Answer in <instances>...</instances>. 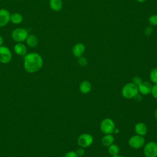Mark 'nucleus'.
<instances>
[{"mask_svg":"<svg viewBox=\"0 0 157 157\" xmlns=\"http://www.w3.org/2000/svg\"><path fill=\"white\" fill-rule=\"evenodd\" d=\"M42 65V58L37 53H29L25 55L24 58V67L28 72H35L39 70Z\"/></svg>","mask_w":157,"mask_h":157,"instance_id":"obj_1","label":"nucleus"},{"mask_svg":"<svg viewBox=\"0 0 157 157\" xmlns=\"http://www.w3.org/2000/svg\"><path fill=\"white\" fill-rule=\"evenodd\" d=\"M139 90L137 85L132 82L126 84L122 88V96L126 99H131L138 95Z\"/></svg>","mask_w":157,"mask_h":157,"instance_id":"obj_2","label":"nucleus"},{"mask_svg":"<svg viewBox=\"0 0 157 157\" xmlns=\"http://www.w3.org/2000/svg\"><path fill=\"white\" fill-rule=\"evenodd\" d=\"M28 35V31L22 28H16L12 32V37L17 43H21L25 41Z\"/></svg>","mask_w":157,"mask_h":157,"instance_id":"obj_3","label":"nucleus"},{"mask_svg":"<svg viewBox=\"0 0 157 157\" xmlns=\"http://www.w3.org/2000/svg\"><path fill=\"white\" fill-rule=\"evenodd\" d=\"M115 128V124L114 121L110 118L104 119L100 125L101 131L105 134H112L114 132Z\"/></svg>","mask_w":157,"mask_h":157,"instance_id":"obj_4","label":"nucleus"},{"mask_svg":"<svg viewBox=\"0 0 157 157\" xmlns=\"http://www.w3.org/2000/svg\"><path fill=\"white\" fill-rule=\"evenodd\" d=\"M144 154L146 157H157V143L149 142L144 148Z\"/></svg>","mask_w":157,"mask_h":157,"instance_id":"obj_5","label":"nucleus"},{"mask_svg":"<svg viewBox=\"0 0 157 157\" xmlns=\"http://www.w3.org/2000/svg\"><path fill=\"white\" fill-rule=\"evenodd\" d=\"M145 139L144 136L140 135H135L130 137L128 140L129 145L135 149H138L142 147L145 145Z\"/></svg>","mask_w":157,"mask_h":157,"instance_id":"obj_6","label":"nucleus"},{"mask_svg":"<svg viewBox=\"0 0 157 157\" xmlns=\"http://www.w3.org/2000/svg\"><path fill=\"white\" fill-rule=\"evenodd\" d=\"M93 137L88 133H84L80 135L77 139L78 145L82 148H86L90 147L93 143Z\"/></svg>","mask_w":157,"mask_h":157,"instance_id":"obj_7","label":"nucleus"},{"mask_svg":"<svg viewBox=\"0 0 157 157\" xmlns=\"http://www.w3.org/2000/svg\"><path fill=\"white\" fill-rule=\"evenodd\" d=\"M12 59V53L9 48L5 46H0V62L7 64Z\"/></svg>","mask_w":157,"mask_h":157,"instance_id":"obj_8","label":"nucleus"},{"mask_svg":"<svg viewBox=\"0 0 157 157\" xmlns=\"http://www.w3.org/2000/svg\"><path fill=\"white\" fill-rule=\"evenodd\" d=\"M10 12L5 9H0V27L6 26L10 21Z\"/></svg>","mask_w":157,"mask_h":157,"instance_id":"obj_9","label":"nucleus"},{"mask_svg":"<svg viewBox=\"0 0 157 157\" xmlns=\"http://www.w3.org/2000/svg\"><path fill=\"white\" fill-rule=\"evenodd\" d=\"M151 84L147 81L142 82L138 86V90L139 92H140L142 94L144 95H147L150 93H151V88H152Z\"/></svg>","mask_w":157,"mask_h":157,"instance_id":"obj_10","label":"nucleus"},{"mask_svg":"<svg viewBox=\"0 0 157 157\" xmlns=\"http://www.w3.org/2000/svg\"><path fill=\"white\" fill-rule=\"evenodd\" d=\"M85 50V45L82 43H78L75 44L72 48V53L75 57L78 58L82 56Z\"/></svg>","mask_w":157,"mask_h":157,"instance_id":"obj_11","label":"nucleus"},{"mask_svg":"<svg viewBox=\"0 0 157 157\" xmlns=\"http://www.w3.org/2000/svg\"><path fill=\"white\" fill-rule=\"evenodd\" d=\"M135 131L137 134L140 136H145L147 132V128L145 123H138L135 125Z\"/></svg>","mask_w":157,"mask_h":157,"instance_id":"obj_12","label":"nucleus"},{"mask_svg":"<svg viewBox=\"0 0 157 157\" xmlns=\"http://www.w3.org/2000/svg\"><path fill=\"white\" fill-rule=\"evenodd\" d=\"M49 6L52 10L58 12L63 8V2L61 0H50Z\"/></svg>","mask_w":157,"mask_h":157,"instance_id":"obj_13","label":"nucleus"},{"mask_svg":"<svg viewBox=\"0 0 157 157\" xmlns=\"http://www.w3.org/2000/svg\"><path fill=\"white\" fill-rule=\"evenodd\" d=\"M14 50L15 52L21 56L26 55L27 53V48L22 43H17L14 46Z\"/></svg>","mask_w":157,"mask_h":157,"instance_id":"obj_14","label":"nucleus"},{"mask_svg":"<svg viewBox=\"0 0 157 157\" xmlns=\"http://www.w3.org/2000/svg\"><path fill=\"white\" fill-rule=\"evenodd\" d=\"M26 42L29 47H35L39 44V39L34 34H30L28 36L26 39Z\"/></svg>","mask_w":157,"mask_h":157,"instance_id":"obj_15","label":"nucleus"},{"mask_svg":"<svg viewBox=\"0 0 157 157\" xmlns=\"http://www.w3.org/2000/svg\"><path fill=\"white\" fill-rule=\"evenodd\" d=\"M80 91L83 94H87L90 92L91 90V84L89 81H83L79 86Z\"/></svg>","mask_w":157,"mask_h":157,"instance_id":"obj_16","label":"nucleus"},{"mask_svg":"<svg viewBox=\"0 0 157 157\" xmlns=\"http://www.w3.org/2000/svg\"><path fill=\"white\" fill-rule=\"evenodd\" d=\"M114 142V137L112 135V134H105L101 140L102 144L104 147H109L112 145Z\"/></svg>","mask_w":157,"mask_h":157,"instance_id":"obj_17","label":"nucleus"},{"mask_svg":"<svg viewBox=\"0 0 157 157\" xmlns=\"http://www.w3.org/2000/svg\"><path fill=\"white\" fill-rule=\"evenodd\" d=\"M10 21L13 24H20L23 21V16L19 13H13L10 14Z\"/></svg>","mask_w":157,"mask_h":157,"instance_id":"obj_18","label":"nucleus"},{"mask_svg":"<svg viewBox=\"0 0 157 157\" xmlns=\"http://www.w3.org/2000/svg\"><path fill=\"white\" fill-rule=\"evenodd\" d=\"M108 147H109L108 151H109V154L111 155L112 156L117 155L118 154V153L120 151V148L117 145L112 144Z\"/></svg>","mask_w":157,"mask_h":157,"instance_id":"obj_19","label":"nucleus"},{"mask_svg":"<svg viewBox=\"0 0 157 157\" xmlns=\"http://www.w3.org/2000/svg\"><path fill=\"white\" fill-rule=\"evenodd\" d=\"M150 78L155 84H157V68L151 70L150 74Z\"/></svg>","mask_w":157,"mask_h":157,"instance_id":"obj_20","label":"nucleus"},{"mask_svg":"<svg viewBox=\"0 0 157 157\" xmlns=\"http://www.w3.org/2000/svg\"><path fill=\"white\" fill-rule=\"evenodd\" d=\"M148 22L151 25L157 26V14L153 15L148 18Z\"/></svg>","mask_w":157,"mask_h":157,"instance_id":"obj_21","label":"nucleus"},{"mask_svg":"<svg viewBox=\"0 0 157 157\" xmlns=\"http://www.w3.org/2000/svg\"><path fill=\"white\" fill-rule=\"evenodd\" d=\"M78 63L82 66H86L87 65V59L85 57L80 56L78 59Z\"/></svg>","mask_w":157,"mask_h":157,"instance_id":"obj_22","label":"nucleus"},{"mask_svg":"<svg viewBox=\"0 0 157 157\" xmlns=\"http://www.w3.org/2000/svg\"><path fill=\"white\" fill-rule=\"evenodd\" d=\"M151 93L152 96H153L155 99H157V84H155L154 85L152 86Z\"/></svg>","mask_w":157,"mask_h":157,"instance_id":"obj_23","label":"nucleus"},{"mask_svg":"<svg viewBox=\"0 0 157 157\" xmlns=\"http://www.w3.org/2000/svg\"><path fill=\"white\" fill-rule=\"evenodd\" d=\"M142 82V79H141V78H140V77L136 76V77H134L132 78V82L134 84H135L136 85L138 86Z\"/></svg>","mask_w":157,"mask_h":157,"instance_id":"obj_24","label":"nucleus"},{"mask_svg":"<svg viewBox=\"0 0 157 157\" xmlns=\"http://www.w3.org/2000/svg\"><path fill=\"white\" fill-rule=\"evenodd\" d=\"M64 157H78V155H77L76 152L75 151H69L67 152L65 155H64Z\"/></svg>","mask_w":157,"mask_h":157,"instance_id":"obj_25","label":"nucleus"},{"mask_svg":"<svg viewBox=\"0 0 157 157\" xmlns=\"http://www.w3.org/2000/svg\"><path fill=\"white\" fill-rule=\"evenodd\" d=\"M76 153L78 155V156H82L84 155L85 151L83 148H80L77 149V150L76 151Z\"/></svg>","mask_w":157,"mask_h":157,"instance_id":"obj_26","label":"nucleus"},{"mask_svg":"<svg viewBox=\"0 0 157 157\" xmlns=\"http://www.w3.org/2000/svg\"><path fill=\"white\" fill-rule=\"evenodd\" d=\"M152 33V28L150 26H147L145 29V34L147 36H149Z\"/></svg>","mask_w":157,"mask_h":157,"instance_id":"obj_27","label":"nucleus"},{"mask_svg":"<svg viewBox=\"0 0 157 157\" xmlns=\"http://www.w3.org/2000/svg\"><path fill=\"white\" fill-rule=\"evenodd\" d=\"M3 42H4V40H3V38L1 36H0V46H2V44H3Z\"/></svg>","mask_w":157,"mask_h":157,"instance_id":"obj_28","label":"nucleus"},{"mask_svg":"<svg viewBox=\"0 0 157 157\" xmlns=\"http://www.w3.org/2000/svg\"><path fill=\"white\" fill-rule=\"evenodd\" d=\"M155 118L156 119V120H157V109L155 110Z\"/></svg>","mask_w":157,"mask_h":157,"instance_id":"obj_29","label":"nucleus"},{"mask_svg":"<svg viewBox=\"0 0 157 157\" xmlns=\"http://www.w3.org/2000/svg\"><path fill=\"white\" fill-rule=\"evenodd\" d=\"M112 157H124V156H121V155H114V156H112Z\"/></svg>","mask_w":157,"mask_h":157,"instance_id":"obj_30","label":"nucleus"},{"mask_svg":"<svg viewBox=\"0 0 157 157\" xmlns=\"http://www.w3.org/2000/svg\"><path fill=\"white\" fill-rule=\"evenodd\" d=\"M138 2H145L146 0H137Z\"/></svg>","mask_w":157,"mask_h":157,"instance_id":"obj_31","label":"nucleus"}]
</instances>
